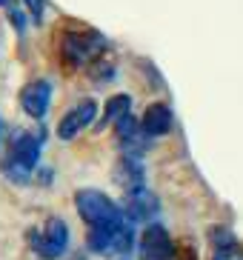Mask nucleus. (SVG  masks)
Instances as JSON below:
<instances>
[{
	"instance_id": "obj_7",
	"label": "nucleus",
	"mask_w": 243,
	"mask_h": 260,
	"mask_svg": "<svg viewBox=\"0 0 243 260\" xmlns=\"http://www.w3.org/2000/svg\"><path fill=\"white\" fill-rule=\"evenodd\" d=\"M95 117H98V103H95V100H89V98L80 100L77 106H72L66 115L60 117V123H57V138H60V140L77 138L86 126H92V120H95Z\"/></svg>"
},
{
	"instance_id": "obj_14",
	"label": "nucleus",
	"mask_w": 243,
	"mask_h": 260,
	"mask_svg": "<svg viewBox=\"0 0 243 260\" xmlns=\"http://www.w3.org/2000/svg\"><path fill=\"white\" fill-rule=\"evenodd\" d=\"M212 260H243V249L237 243H229V246H218L215 249V257Z\"/></svg>"
},
{
	"instance_id": "obj_9",
	"label": "nucleus",
	"mask_w": 243,
	"mask_h": 260,
	"mask_svg": "<svg viewBox=\"0 0 243 260\" xmlns=\"http://www.w3.org/2000/svg\"><path fill=\"white\" fill-rule=\"evenodd\" d=\"M52 103V83L49 80H32L20 89V109L35 120H43Z\"/></svg>"
},
{
	"instance_id": "obj_10",
	"label": "nucleus",
	"mask_w": 243,
	"mask_h": 260,
	"mask_svg": "<svg viewBox=\"0 0 243 260\" xmlns=\"http://www.w3.org/2000/svg\"><path fill=\"white\" fill-rule=\"evenodd\" d=\"M160 203L149 189H137V191H129L123 194V214L135 223H149L158 214Z\"/></svg>"
},
{
	"instance_id": "obj_5",
	"label": "nucleus",
	"mask_w": 243,
	"mask_h": 260,
	"mask_svg": "<svg viewBox=\"0 0 243 260\" xmlns=\"http://www.w3.org/2000/svg\"><path fill=\"white\" fill-rule=\"evenodd\" d=\"M29 243L43 260H57L69 249V226L60 217H49L40 229L29 232Z\"/></svg>"
},
{
	"instance_id": "obj_13",
	"label": "nucleus",
	"mask_w": 243,
	"mask_h": 260,
	"mask_svg": "<svg viewBox=\"0 0 243 260\" xmlns=\"http://www.w3.org/2000/svg\"><path fill=\"white\" fill-rule=\"evenodd\" d=\"M129 106H132V98L129 94H114L112 100H109V106H106V115H103V120H100V126H106V123H117L120 117L129 115Z\"/></svg>"
},
{
	"instance_id": "obj_1",
	"label": "nucleus",
	"mask_w": 243,
	"mask_h": 260,
	"mask_svg": "<svg viewBox=\"0 0 243 260\" xmlns=\"http://www.w3.org/2000/svg\"><path fill=\"white\" fill-rule=\"evenodd\" d=\"M40 146H43L40 135H35V132H15L6 154L0 157L3 172H6L12 180H20V183L29 180V175L35 172V166H38V160H40Z\"/></svg>"
},
{
	"instance_id": "obj_15",
	"label": "nucleus",
	"mask_w": 243,
	"mask_h": 260,
	"mask_svg": "<svg viewBox=\"0 0 243 260\" xmlns=\"http://www.w3.org/2000/svg\"><path fill=\"white\" fill-rule=\"evenodd\" d=\"M26 9L35 17V23H40V17H43V0H26Z\"/></svg>"
},
{
	"instance_id": "obj_2",
	"label": "nucleus",
	"mask_w": 243,
	"mask_h": 260,
	"mask_svg": "<svg viewBox=\"0 0 243 260\" xmlns=\"http://www.w3.org/2000/svg\"><path fill=\"white\" fill-rule=\"evenodd\" d=\"M86 246H89V252L106 254V257H120V254H129L132 246H135V232H132V223L123 217L120 223H112V226H98V229H89V235H86Z\"/></svg>"
},
{
	"instance_id": "obj_12",
	"label": "nucleus",
	"mask_w": 243,
	"mask_h": 260,
	"mask_svg": "<svg viewBox=\"0 0 243 260\" xmlns=\"http://www.w3.org/2000/svg\"><path fill=\"white\" fill-rule=\"evenodd\" d=\"M140 126H143V132L149 135V138H163V135H169L172 126H175V115H172L169 103H160V100L152 103V106L143 112Z\"/></svg>"
},
{
	"instance_id": "obj_11",
	"label": "nucleus",
	"mask_w": 243,
	"mask_h": 260,
	"mask_svg": "<svg viewBox=\"0 0 243 260\" xmlns=\"http://www.w3.org/2000/svg\"><path fill=\"white\" fill-rule=\"evenodd\" d=\"M114 183L123 189V194L137 191V189H146V172H143L140 157H129V154H123L120 160L114 163Z\"/></svg>"
},
{
	"instance_id": "obj_3",
	"label": "nucleus",
	"mask_w": 243,
	"mask_h": 260,
	"mask_svg": "<svg viewBox=\"0 0 243 260\" xmlns=\"http://www.w3.org/2000/svg\"><path fill=\"white\" fill-rule=\"evenodd\" d=\"M75 206L80 212V217L86 220L89 229H98V226H112V223H120L126 214L123 209L114 203L112 198H106L103 191L98 189H80L75 194Z\"/></svg>"
},
{
	"instance_id": "obj_6",
	"label": "nucleus",
	"mask_w": 243,
	"mask_h": 260,
	"mask_svg": "<svg viewBox=\"0 0 243 260\" xmlns=\"http://www.w3.org/2000/svg\"><path fill=\"white\" fill-rule=\"evenodd\" d=\"M140 260H180L169 232L160 223H149L140 237Z\"/></svg>"
},
{
	"instance_id": "obj_8",
	"label": "nucleus",
	"mask_w": 243,
	"mask_h": 260,
	"mask_svg": "<svg viewBox=\"0 0 243 260\" xmlns=\"http://www.w3.org/2000/svg\"><path fill=\"white\" fill-rule=\"evenodd\" d=\"M114 140L120 146V152L129 154V157H140L146 152V146H149V135H146L143 126L132 115L117 120V126H114Z\"/></svg>"
},
{
	"instance_id": "obj_4",
	"label": "nucleus",
	"mask_w": 243,
	"mask_h": 260,
	"mask_svg": "<svg viewBox=\"0 0 243 260\" xmlns=\"http://www.w3.org/2000/svg\"><path fill=\"white\" fill-rule=\"evenodd\" d=\"M103 46H106V40L100 31H66L60 52L69 66H92L103 54Z\"/></svg>"
}]
</instances>
